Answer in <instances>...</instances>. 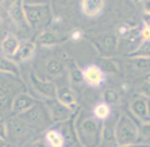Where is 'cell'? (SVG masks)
<instances>
[{
    "mask_svg": "<svg viewBox=\"0 0 150 147\" xmlns=\"http://www.w3.org/2000/svg\"><path fill=\"white\" fill-rule=\"evenodd\" d=\"M118 32H119V35H122V36H128L129 33H131V30L126 26H122L118 28Z\"/></svg>",
    "mask_w": 150,
    "mask_h": 147,
    "instance_id": "obj_32",
    "label": "cell"
},
{
    "mask_svg": "<svg viewBox=\"0 0 150 147\" xmlns=\"http://www.w3.org/2000/svg\"><path fill=\"white\" fill-rule=\"evenodd\" d=\"M71 37H72L73 41H78V40L81 39V37H82V33H81V31H74Z\"/></svg>",
    "mask_w": 150,
    "mask_h": 147,
    "instance_id": "obj_33",
    "label": "cell"
},
{
    "mask_svg": "<svg viewBox=\"0 0 150 147\" xmlns=\"http://www.w3.org/2000/svg\"><path fill=\"white\" fill-rule=\"evenodd\" d=\"M32 79V84L33 87L36 88L37 92H40L41 95H44V96L46 97H57V88L55 86H54L53 83H50V82H44V81H40L37 79V78L35 76L31 77Z\"/></svg>",
    "mask_w": 150,
    "mask_h": 147,
    "instance_id": "obj_10",
    "label": "cell"
},
{
    "mask_svg": "<svg viewBox=\"0 0 150 147\" xmlns=\"http://www.w3.org/2000/svg\"><path fill=\"white\" fill-rule=\"evenodd\" d=\"M33 105H35V98L25 92H21V94L16 95V97L12 100V110L21 114V113L28 110L30 108H32Z\"/></svg>",
    "mask_w": 150,
    "mask_h": 147,
    "instance_id": "obj_7",
    "label": "cell"
},
{
    "mask_svg": "<svg viewBox=\"0 0 150 147\" xmlns=\"http://www.w3.org/2000/svg\"><path fill=\"white\" fill-rule=\"evenodd\" d=\"M101 142L107 146H112L117 143V137H115V125L112 120H105V123L101 127V133H100Z\"/></svg>",
    "mask_w": 150,
    "mask_h": 147,
    "instance_id": "obj_9",
    "label": "cell"
},
{
    "mask_svg": "<svg viewBox=\"0 0 150 147\" xmlns=\"http://www.w3.org/2000/svg\"><path fill=\"white\" fill-rule=\"evenodd\" d=\"M19 119L27 124H36V123H41L42 120V111L40 110L39 106L33 105L28 110L23 111L19 114Z\"/></svg>",
    "mask_w": 150,
    "mask_h": 147,
    "instance_id": "obj_11",
    "label": "cell"
},
{
    "mask_svg": "<svg viewBox=\"0 0 150 147\" xmlns=\"http://www.w3.org/2000/svg\"><path fill=\"white\" fill-rule=\"evenodd\" d=\"M26 19L30 27L42 28L49 23V9L46 4L44 5H30L23 4Z\"/></svg>",
    "mask_w": 150,
    "mask_h": 147,
    "instance_id": "obj_2",
    "label": "cell"
},
{
    "mask_svg": "<svg viewBox=\"0 0 150 147\" xmlns=\"http://www.w3.org/2000/svg\"><path fill=\"white\" fill-rule=\"evenodd\" d=\"M45 139H46L47 145H50L53 147H63L66 145V138H64V136L60 134L58 131H54V129L46 132Z\"/></svg>",
    "mask_w": 150,
    "mask_h": 147,
    "instance_id": "obj_16",
    "label": "cell"
},
{
    "mask_svg": "<svg viewBox=\"0 0 150 147\" xmlns=\"http://www.w3.org/2000/svg\"><path fill=\"white\" fill-rule=\"evenodd\" d=\"M110 115V106L107 102H101V104H98L94 108V117L99 119V120H107Z\"/></svg>",
    "mask_w": 150,
    "mask_h": 147,
    "instance_id": "obj_18",
    "label": "cell"
},
{
    "mask_svg": "<svg viewBox=\"0 0 150 147\" xmlns=\"http://www.w3.org/2000/svg\"><path fill=\"white\" fill-rule=\"evenodd\" d=\"M105 0H81V12L88 18H94L103 13Z\"/></svg>",
    "mask_w": 150,
    "mask_h": 147,
    "instance_id": "obj_5",
    "label": "cell"
},
{
    "mask_svg": "<svg viewBox=\"0 0 150 147\" xmlns=\"http://www.w3.org/2000/svg\"><path fill=\"white\" fill-rule=\"evenodd\" d=\"M18 1H21V0H3V5H4V8L6 10H9L13 5L17 4Z\"/></svg>",
    "mask_w": 150,
    "mask_h": 147,
    "instance_id": "obj_30",
    "label": "cell"
},
{
    "mask_svg": "<svg viewBox=\"0 0 150 147\" xmlns=\"http://www.w3.org/2000/svg\"><path fill=\"white\" fill-rule=\"evenodd\" d=\"M19 46H21V44H19L18 37H17L16 35L9 33V35H6L1 41V53H3V55L13 58L17 54Z\"/></svg>",
    "mask_w": 150,
    "mask_h": 147,
    "instance_id": "obj_8",
    "label": "cell"
},
{
    "mask_svg": "<svg viewBox=\"0 0 150 147\" xmlns=\"http://www.w3.org/2000/svg\"><path fill=\"white\" fill-rule=\"evenodd\" d=\"M132 111L141 120H149V104L144 98H137L132 102Z\"/></svg>",
    "mask_w": 150,
    "mask_h": 147,
    "instance_id": "obj_15",
    "label": "cell"
},
{
    "mask_svg": "<svg viewBox=\"0 0 150 147\" xmlns=\"http://www.w3.org/2000/svg\"><path fill=\"white\" fill-rule=\"evenodd\" d=\"M104 101L107 102V104H109V105L115 104V102L118 101V94H117V91L112 90V88L107 90V91L104 92Z\"/></svg>",
    "mask_w": 150,
    "mask_h": 147,
    "instance_id": "obj_24",
    "label": "cell"
},
{
    "mask_svg": "<svg viewBox=\"0 0 150 147\" xmlns=\"http://www.w3.org/2000/svg\"><path fill=\"white\" fill-rule=\"evenodd\" d=\"M64 64L62 63V60L59 59H50L47 61V65H46V70L49 74H58L63 70Z\"/></svg>",
    "mask_w": 150,
    "mask_h": 147,
    "instance_id": "obj_22",
    "label": "cell"
},
{
    "mask_svg": "<svg viewBox=\"0 0 150 147\" xmlns=\"http://www.w3.org/2000/svg\"><path fill=\"white\" fill-rule=\"evenodd\" d=\"M35 49H36V45L35 42H25L19 46L18 51L14 56H13V60L14 61H26L28 59H31V56L33 55L35 53Z\"/></svg>",
    "mask_w": 150,
    "mask_h": 147,
    "instance_id": "obj_13",
    "label": "cell"
},
{
    "mask_svg": "<svg viewBox=\"0 0 150 147\" xmlns=\"http://www.w3.org/2000/svg\"><path fill=\"white\" fill-rule=\"evenodd\" d=\"M8 133H9L8 125H6L5 122H3V123H1V139H5L6 136H8Z\"/></svg>",
    "mask_w": 150,
    "mask_h": 147,
    "instance_id": "obj_31",
    "label": "cell"
},
{
    "mask_svg": "<svg viewBox=\"0 0 150 147\" xmlns=\"http://www.w3.org/2000/svg\"><path fill=\"white\" fill-rule=\"evenodd\" d=\"M8 12H9V15L12 17V19L14 20L18 26L28 25V23H27V19H26V14H25V8H23V0H21V1H18L17 4H14Z\"/></svg>",
    "mask_w": 150,
    "mask_h": 147,
    "instance_id": "obj_14",
    "label": "cell"
},
{
    "mask_svg": "<svg viewBox=\"0 0 150 147\" xmlns=\"http://www.w3.org/2000/svg\"><path fill=\"white\" fill-rule=\"evenodd\" d=\"M49 0H23V4H30V5H44L47 4Z\"/></svg>",
    "mask_w": 150,
    "mask_h": 147,
    "instance_id": "obj_29",
    "label": "cell"
},
{
    "mask_svg": "<svg viewBox=\"0 0 150 147\" xmlns=\"http://www.w3.org/2000/svg\"><path fill=\"white\" fill-rule=\"evenodd\" d=\"M37 41H39V44L42 46H52V45H55L58 42V37L55 36V33L45 31V32H42L41 35L39 36Z\"/></svg>",
    "mask_w": 150,
    "mask_h": 147,
    "instance_id": "obj_19",
    "label": "cell"
},
{
    "mask_svg": "<svg viewBox=\"0 0 150 147\" xmlns=\"http://www.w3.org/2000/svg\"><path fill=\"white\" fill-rule=\"evenodd\" d=\"M0 70L1 73H9V74H18V67H17L16 61L12 60L11 58L1 56L0 59Z\"/></svg>",
    "mask_w": 150,
    "mask_h": 147,
    "instance_id": "obj_17",
    "label": "cell"
},
{
    "mask_svg": "<svg viewBox=\"0 0 150 147\" xmlns=\"http://www.w3.org/2000/svg\"><path fill=\"white\" fill-rule=\"evenodd\" d=\"M77 134L81 137V141L86 142L85 145H91V142H95V138L99 136V124L96 119L93 118L85 119Z\"/></svg>",
    "mask_w": 150,
    "mask_h": 147,
    "instance_id": "obj_3",
    "label": "cell"
},
{
    "mask_svg": "<svg viewBox=\"0 0 150 147\" xmlns=\"http://www.w3.org/2000/svg\"><path fill=\"white\" fill-rule=\"evenodd\" d=\"M139 129L127 117H121L115 123V137L118 146H132L139 138Z\"/></svg>",
    "mask_w": 150,
    "mask_h": 147,
    "instance_id": "obj_1",
    "label": "cell"
},
{
    "mask_svg": "<svg viewBox=\"0 0 150 147\" xmlns=\"http://www.w3.org/2000/svg\"><path fill=\"white\" fill-rule=\"evenodd\" d=\"M148 104H149V115H150V101L148 102Z\"/></svg>",
    "mask_w": 150,
    "mask_h": 147,
    "instance_id": "obj_38",
    "label": "cell"
},
{
    "mask_svg": "<svg viewBox=\"0 0 150 147\" xmlns=\"http://www.w3.org/2000/svg\"><path fill=\"white\" fill-rule=\"evenodd\" d=\"M134 58H150V41H142L137 49L131 54Z\"/></svg>",
    "mask_w": 150,
    "mask_h": 147,
    "instance_id": "obj_20",
    "label": "cell"
},
{
    "mask_svg": "<svg viewBox=\"0 0 150 147\" xmlns=\"http://www.w3.org/2000/svg\"><path fill=\"white\" fill-rule=\"evenodd\" d=\"M83 74V81L86 82L88 86L98 87L101 84V82L104 79L103 69L98 65H88L82 70Z\"/></svg>",
    "mask_w": 150,
    "mask_h": 147,
    "instance_id": "obj_6",
    "label": "cell"
},
{
    "mask_svg": "<svg viewBox=\"0 0 150 147\" xmlns=\"http://www.w3.org/2000/svg\"><path fill=\"white\" fill-rule=\"evenodd\" d=\"M144 22H145V26L150 27V14H146L145 18H144Z\"/></svg>",
    "mask_w": 150,
    "mask_h": 147,
    "instance_id": "obj_35",
    "label": "cell"
},
{
    "mask_svg": "<svg viewBox=\"0 0 150 147\" xmlns=\"http://www.w3.org/2000/svg\"><path fill=\"white\" fill-rule=\"evenodd\" d=\"M57 98L62 102V104L67 105V106L71 108V109H72L73 106H76V95H74L72 88H69V87L58 88Z\"/></svg>",
    "mask_w": 150,
    "mask_h": 147,
    "instance_id": "obj_12",
    "label": "cell"
},
{
    "mask_svg": "<svg viewBox=\"0 0 150 147\" xmlns=\"http://www.w3.org/2000/svg\"><path fill=\"white\" fill-rule=\"evenodd\" d=\"M144 10L146 14H150V0H144Z\"/></svg>",
    "mask_w": 150,
    "mask_h": 147,
    "instance_id": "obj_34",
    "label": "cell"
},
{
    "mask_svg": "<svg viewBox=\"0 0 150 147\" xmlns=\"http://www.w3.org/2000/svg\"><path fill=\"white\" fill-rule=\"evenodd\" d=\"M139 132L141 133L142 136H145V137H149L150 136V123H148V120H145V123H142L141 124Z\"/></svg>",
    "mask_w": 150,
    "mask_h": 147,
    "instance_id": "obj_27",
    "label": "cell"
},
{
    "mask_svg": "<svg viewBox=\"0 0 150 147\" xmlns=\"http://www.w3.org/2000/svg\"><path fill=\"white\" fill-rule=\"evenodd\" d=\"M140 94L142 95V96H145V97H150V82L149 81H146L144 82V83L140 86Z\"/></svg>",
    "mask_w": 150,
    "mask_h": 147,
    "instance_id": "obj_26",
    "label": "cell"
},
{
    "mask_svg": "<svg viewBox=\"0 0 150 147\" xmlns=\"http://www.w3.org/2000/svg\"><path fill=\"white\" fill-rule=\"evenodd\" d=\"M47 108H49L50 117L54 122H64L71 115V108L62 104L58 98L55 100L54 97H50V100L47 101Z\"/></svg>",
    "mask_w": 150,
    "mask_h": 147,
    "instance_id": "obj_4",
    "label": "cell"
},
{
    "mask_svg": "<svg viewBox=\"0 0 150 147\" xmlns=\"http://www.w3.org/2000/svg\"><path fill=\"white\" fill-rule=\"evenodd\" d=\"M99 67L103 69V72H107V73H117L118 72L117 63L113 59H108V58H103L100 60V65Z\"/></svg>",
    "mask_w": 150,
    "mask_h": 147,
    "instance_id": "obj_23",
    "label": "cell"
},
{
    "mask_svg": "<svg viewBox=\"0 0 150 147\" xmlns=\"http://www.w3.org/2000/svg\"><path fill=\"white\" fill-rule=\"evenodd\" d=\"M132 67L140 72H150V58H134Z\"/></svg>",
    "mask_w": 150,
    "mask_h": 147,
    "instance_id": "obj_21",
    "label": "cell"
},
{
    "mask_svg": "<svg viewBox=\"0 0 150 147\" xmlns=\"http://www.w3.org/2000/svg\"><path fill=\"white\" fill-rule=\"evenodd\" d=\"M103 45L107 50H114L117 46V39L114 36H105L103 40Z\"/></svg>",
    "mask_w": 150,
    "mask_h": 147,
    "instance_id": "obj_25",
    "label": "cell"
},
{
    "mask_svg": "<svg viewBox=\"0 0 150 147\" xmlns=\"http://www.w3.org/2000/svg\"><path fill=\"white\" fill-rule=\"evenodd\" d=\"M140 36H141L142 41H150V27L145 26L144 28L140 31Z\"/></svg>",
    "mask_w": 150,
    "mask_h": 147,
    "instance_id": "obj_28",
    "label": "cell"
},
{
    "mask_svg": "<svg viewBox=\"0 0 150 147\" xmlns=\"http://www.w3.org/2000/svg\"><path fill=\"white\" fill-rule=\"evenodd\" d=\"M145 81H149L150 82V72L148 74H145Z\"/></svg>",
    "mask_w": 150,
    "mask_h": 147,
    "instance_id": "obj_36",
    "label": "cell"
},
{
    "mask_svg": "<svg viewBox=\"0 0 150 147\" xmlns=\"http://www.w3.org/2000/svg\"><path fill=\"white\" fill-rule=\"evenodd\" d=\"M134 1H136V3H140V1H144V0H134Z\"/></svg>",
    "mask_w": 150,
    "mask_h": 147,
    "instance_id": "obj_37",
    "label": "cell"
}]
</instances>
